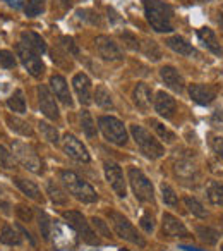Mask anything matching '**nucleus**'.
<instances>
[{
    "label": "nucleus",
    "mask_w": 223,
    "mask_h": 251,
    "mask_svg": "<svg viewBox=\"0 0 223 251\" xmlns=\"http://www.w3.org/2000/svg\"><path fill=\"white\" fill-rule=\"evenodd\" d=\"M12 153L14 158L28 171L35 172V174H42L43 165L40 157L36 155V151L33 150V147H29L28 143H22V141H12Z\"/></svg>",
    "instance_id": "8"
},
{
    "label": "nucleus",
    "mask_w": 223,
    "mask_h": 251,
    "mask_svg": "<svg viewBox=\"0 0 223 251\" xmlns=\"http://www.w3.org/2000/svg\"><path fill=\"white\" fill-rule=\"evenodd\" d=\"M21 236H19V229H14L12 226H4L2 232H0V243L7 244V246H18L21 244Z\"/></svg>",
    "instance_id": "29"
},
{
    "label": "nucleus",
    "mask_w": 223,
    "mask_h": 251,
    "mask_svg": "<svg viewBox=\"0 0 223 251\" xmlns=\"http://www.w3.org/2000/svg\"><path fill=\"white\" fill-rule=\"evenodd\" d=\"M165 45L168 47V49H172L174 52L180 53V55H185V57H192L196 55L198 57V50L194 49V47L191 45V43L187 42L185 38H182V36H170V38L165 40Z\"/></svg>",
    "instance_id": "22"
},
{
    "label": "nucleus",
    "mask_w": 223,
    "mask_h": 251,
    "mask_svg": "<svg viewBox=\"0 0 223 251\" xmlns=\"http://www.w3.org/2000/svg\"><path fill=\"white\" fill-rule=\"evenodd\" d=\"M211 126L213 127H216V129H223V108H218V110L213 112Z\"/></svg>",
    "instance_id": "51"
},
{
    "label": "nucleus",
    "mask_w": 223,
    "mask_h": 251,
    "mask_svg": "<svg viewBox=\"0 0 223 251\" xmlns=\"http://www.w3.org/2000/svg\"><path fill=\"white\" fill-rule=\"evenodd\" d=\"M50 86H52L55 97L59 98L64 105H67V107H72V97H70L69 84H67L66 77L60 76V74H53V76L50 77Z\"/></svg>",
    "instance_id": "20"
},
{
    "label": "nucleus",
    "mask_w": 223,
    "mask_h": 251,
    "mask_svg": "<svg viewBox=\"0 0 223 251\" xmlns=\"http://www.w3.org/2000/svg\"><path fill=\"white\" fill-rule=\"evenodd\" d=\"M5 2H9V4L14 5V7H19V5H21L22 0H5Z\"/></svg>",
    "instance_id": "54"
},
{
    "label": "nucleus",
    "mask_w": 223,
    "mask_h": 251,
    "mask_svg": "<svg viewBox=\"0 0 223 251\" xmlns=\"http://www.w3.org/2000/svg\"><path fill=\"white\" fill-rule=\"evenodd\" d=\"M77 16L84 21L91 23V25H101V19L100 16L96 14L94 11H89V9H84V11H77Z\"/></svg>",
    "instance_id": "43"
},
{
    "label": "nucleus",
    "mask_w": 223,
    "mask_h": 251,
    "mask_svg": "<svg viewBox=\"0 0 223 251\" xmlns=\"http://www.w3.org/2000/svg\"><path fill=\"white\" fill-rule=\"evenodd\" d=\"M155 110L165 119H172L177 110V101L174 97H170L165 91H158L156 98H155Z\"/></svg>",
    "instance_id": "18"
},
{
    "label": "nucleus",
    "mask_w": 223,
    "mask_h": 251,
    "mask_svg": "<svg viewBox=\"0 0 223 251\" xmlns=\"http://www.w3.org/2000/svg\"><path fill=\"white\" fill-rule=\"evenodd\" d=\"M38 226H40V232H42L43 239L48 241L50 239V229H52V224H50V219L45 212L40 210L38 212Z\"/></svg>",
    "instance_id": "41"
},
{
    "label": "nucleus",
    "mask_w": 223,
    "mask_h": 251,
    "mask_svg": "<svg viewBox=\"0 0 223 251\" xmlns=\"http://www.w3.org/2000/svg\"><path fill=\"white\" fill-rule=\"evenodd\" d=\"M139 226L144 229V232H153L155 230V219H153V215H151L150 212H146L143 217H141V220H139Z\"/></svg>",
    "instance_id": "46"
},
{
    "label": "nucleus",
    "mask_w": 223,
    "mask_h": 251,
    "mask_svg": "<svg viewBox=\"0 0 223 251\" xmlns=\"http://www.w3.org/2000/svg\"><path fill=\"white\" fill-rule=\"evenodd\" d=\"M144 14L151 28L158 33L174 31V9L161 0H144Z\"/></svg>",
    "instance_id": "1"
},
{
    "label": "nucleus",
    "mask_w": 223,
    "mask_h": 251,
    "mask_svg": "<svg viewBox=\"0 0 223 251\" xmlns=\"http://www.w3.org/2000/svg\"><path fill=\"white\" fill-rule=\"evenodd\" d=\"M46 195L50 196V200H52L55 205H67V203H69V198H67L66 191H64L59 182H55L53 179L46 181Z\"/></svg>",
    "instance_id": "26"
},
{
    "label": "nucleus",
    "mask_w": 223,
    "mask_h": 251,
    "mask_svg": "<svg viewBox=\"0 0 223 251\" xmlns=\"http://www.w3.org/2000/svg\"><path fill=\"white\" fill-rule=\"evenodd\" d=\"M178 250H184V251H202V250H199V248H192V246H184V244H180V246H178Z\"/></svg>",
    "instance_id": "53"
},
{
    "label": "nucleus",
    "mask_w": 223,
    "mask_h": 251,
    "mask_svg": "<svg viewBox=\"0 0 223 251\" xmlns=\"http://www.w3.org/2000/svg\"><path fill=\"white\" fill-rule=\"evenodd\" d=\"M198 236L201 241H204L206 244H216V241H218V236L220 234L216 232L215 229H211V227H204V226H199L198 229Z\"/></svg>",
    "instance_id": "38"
},
{
    "label": "nucleus",
    "mask_w": 223,
    "mask_h": 251,
    "mask_svg": "<svg viewBox=\"0 0 223 251\" xmlns=\"http://www.w3.org/2000/svg\"><path fill=\"white\" fill-rule=\"evenodd\" d=\"M198 36H199V40L204 43V47L209 50V52L215 53V55H222V47H220L218 38H216L213 29H209V28L198 29Z\"/></svg>",
    "instance_id": "24"
},
{
    "label": "nucleus",
    "mask_w": 223,
    "mask_h": 251,
    "mask_svg": "<svg viewBox=\"0 0 223 251\" xmlns=\"http://www.w3.org/2000/svg\"><path fill=\"white\" fill-rule=\"evenodd\" d=\"M14 182H16V186H18V188L21 189L26 196H28V198L35 200V201H38V203H43L42 191H40V188L33 181H29V179H22V177H16Z\"/></svg>",
    "instance_id": "25"
},
{
    "label": "nucleus",
    "mask_w": 223,
    "mask_h": 251,
    "mask_svg": "<svg viewBox=\"0 0 223 251\" xmlns=\"http://www.w3.org/2000/svg\"><path fill=\"white\" fill-rule=\"evenodd\" d=\"M0 66L5 67V69H12L16 67V57L9 50H0Z\"/></svg>",
    "instance_id": "42"
},
{
    "label": "nucleus",
    "mask_w": 223,
    "mask_h": 251,
    "mask_svg": "<svg viewBox=\"0 0 223 251\" xmlns=\"http://www.w3.org/2000/svg\"><path fill=\"white\" fill-rule=\"evenodd\" d=\"M16 215H18L22 222H31L33 220V210L26 205H18V208H16Z\"/></svg>",
    "instance_id": "48"
},
{
    "label": "nucleus",
    "mask_w": 223,
    "mask_h": 251,
    "mask_svg": "<svg viewBox=\"0 0 223 251\" xmlns=\"http://www.w3.org/2000/svg\"><path fill=\"white\" fill-rule=\"evenodd\" d=\"M94 101H96L98 107L101 108H112L113 107V100H112V95L103 84L96 86V91H94Z\"/></svg>",
    "instance_id": "32"
},
{
    "label": "nucleus",
    "mask_w": 223,
    "mask_h": 251,
    "mask_svg": "<svg viewBox=\"0 0 223 251\" xmlns=\"http://www.w3.org/2000/svg\"><path fill=\"white\" fill-rule=\"evenodd\" d=\"M18 229H19V232H21V234H24V236L28 237V241H29V243H31V246H36V239L31 236V234H29V230H26L22 226H18Z\"/></svg>",
    "instance_id": "52"
},
{
    "label": "nucleus",
    "mask_w": 223,
    "mask_h": 251,
    "mask_svg": "<svg viewBox=\"0 0 223 251\" xmlns=\"http://www.w3.org/2000/svg\"><path fill=\"white\" fill-rule=\"evenodd\" d=\"M21 43H24L28 49H31L33 52H36L38 55L46 52V43L38 33H33V31H24L21 33Z\"/></svg>",
    "instance_id": "23"
},
{
    "label": "nucleus",
    "mask_w": 223,
    "mask_h": 251,
    "mask_svg": "<svg viewBox=\"0 0 223 251\" xmlns=\"http://www.w3.org/2000/svg\"><path fill=\"white\" fill-rule=\"evenodd\" d=\"M103 169H105V176H107V181L110 182L112 189L117 193L119 198H126L127 186H126V181H124V174H122L120 165L115 164V162L107 160L103 164Z\"/></svg>",
    "instance_id": "10"
},
{
    "label": "nucleus",
    "mask_w": 223,
    "mask_h": 251,
    "mask_svg": "<svg viewBox=\"0 0 223 251\" xmlns=\"http://www.w3.org/2000/svg\"><path fill=\"white\" fill-rule=\"evenodd\" d=\"M64 151H66L72 160L81 162V164H88V162L91 160L89 153H88V148L84 147L74 134H66V136H64Z\"/></svg>",
    "instance_id": "12"
},
{
    "label": "nucleus",
    "mask_w": 223,
    "mask_h": 251,
    "mask_svg": "<svg viewBox=\"0 0 223 251\" xmlns=\"http://www.w3.org/2000/svg\"><path fill=\"white\" fill-rule=\"evenodd\" d=\"M189 95L199 105H209L216 98V88L211 84H191Z\"/></svg>",
    "instance_id": "14"
},
{
    "label": "nucleus",
    "mask_w": 223,
    "mask_h": 251,
    "mask_svg": "<svg viewBox=\"0 0 223 251\" xmlns=\"http://www.w3.org/2000/svg\"><path fill=\"white\" fill-rule=\"evenodd\" d=\"M0 167L5 169V171H11V169L16 167L14 155H12L5 147H2V145H0Z\"/></svg>",
    "instance_id": "40"
},
{
    "label": "nucleus",
    "mask_w": 223,
    "mask_h": 251,
    "mask_svg": "<svg viewBox=\"0 0 223 251\" xmlns=\"http://www.w3.org/2000/svg\"><path fill=\"white\" fill-rule=\"evenodd\" d=\"M206 196L213 205H223V182L209 181L206 186Z\"/></svg>",
    "instance_id": "28"
},
{
    "label": "nucleus",
    "mask_w": 223,
    "mask_h": 251,
    "mask_svg": "<svg viewBox=\"0 0 223 251\" xmlns=\"http://www.w3.org/2000/svg\"><path fill=\"white\" fill-rule=\"evenodd\" d=\"M143 52H144V55L151 60H160L161 59L160 49H158V45L153 42V40H144L143 42Z\"/></svg>",
    "instance_id": "39"
},
{
    "label": "nucleus",
    "mask_w": 223,
    "mask_h": 251,
    "mask_svg": "<svg viewBox=\"0 0 223 251\" xmlns=\"http://www.w3.org/2000/svg\"><path fill=\"white\" fill-rule=\"evenodd\" d=\"M60 181L62 184L66 186V189L74 196L77 198L79 201L83 203H94L98 200V195L96 191L93 189V186L88 184L83 177L76 174L72 171H60Z\"/></svg>",
    "instance_id": "2"
},
{
    "label": "nucleus",
    "mask_w": 223,
    "mask_h": 251,
    "mask_svg": "<svg viewBox=\"0 0 223 251\" xmlns=\"http://www.w3.org/2000/svg\"><path fill=\"white\" fill-rule=\"evenodd\" d=\"M16 53H18L19 60L24 66V69L31 74L33 77H40L45 73V64L40 59V55L36 52H33L31 49L24 45V43H18L16 45Z\"/></svg>",
    "instance_id": "9"
},
{
    "label": "nucleus",
    "mask_w": 223,
    "mask_h": 251,
    "mask_svg": "<svg viewBox=\"0 0 223 251\" xmlns=\"http://www.w3.org/2000/svg\"><path fill=\"white\" fill-rule=\"evenodd\" d=\"M184 203H185V206H187V210L192 213V215L199 217V219H206L208 212H206V208L201 205V203L198 201V200L194 198V196H185Z\"/></svg>",
    "instance_id": "35"
},
{
    "label": "nucleus",
    "mask_w": 223,
    "mask_h": 251,
    "mask_svg": "<svg viewBox=\"0 0 223 251\" xmlns=\"http://www.w3.org/2000/svg\"><path fill=\"white\" fill-rule=\"evenodd\" d=\"M127 174H129V182H131V188H133L136 200H139V201H143V203H155L153 184H151L150 179L144 176V172L136 167H131Z\"/></svg>",
    "instance_id": "6"
},
{
    "label": "nucleus",
    "mask_w": 223,
    "mask_h": 251,
    "mask_svg": "<svg viewBox=\"0 0 223 251\" xmlns=\"http://www.w3.org/2000/svg\"><path fill=\"white\" fill-rule=\"evenodd\" d=\"M38 103H40V108H42L43 115H45L46 119H50V121H57V119H59L57 101L45 84H40L38 86Z\"/></svg>",
    "instance_id": "13"
},
{
    "label": "nucleus",
    "mask_w": 223,
    "mask_h": 251,
    "mask_svg": "<svg viewBox=\"0 0 223 251\" xmlns=\"http://www.w3.org/2000/svg\"><path fill=\"white\" fill-rule=\"evenodd\" d=\"M64 219L67 220V224H69V226L72 227L74 230H76L77 236H79L81 239L84 241V243L93 244V246L100 244V239H98V234L94 232L93 229H91L89 222H88L86 217H84L83 213L76 212V210H69V212L64 213Z\"/></svg>",
    "instance_id": "7"
},
{
    "label": "nucleus",
    "mask_w": 223,
    "mask_h": 251,
    "mask_svg": "<svg viewBox=\"0 0 223 251\" xmlns=\"http://www.w3.org/2000/svg\"><path fill=\"white\" fill-rule=\"evenodd\" d=\"M120 38L124 40V43H126L127 49H131V50H137V49H139V42H137V38L133 35V33H129V31L120 33Z\"/></svg>",
    "instance_id": "47"
},
{
    "label": "nucleus",
    "mask_w": 223,
    "mask_h": 251,
    "mask_svg": "<svg viewBox=\"0 0 223 251\" xmlns=\"http://www.w3.org/2000/svg\"><path fill=\"white\" fill-rule=\"evenodd\" d=\"M160 189H161V200H163L165 205H168V206H177L178 196L175 195V191L172 189V186L167 184V182H161Z\"/></svg>",
    "instance_id": "37"
},
{
    "label": "nucleus",
    "mask_w": 223,
    "mask_h": 251,
    "mask_svg": "<svg viewBox=\"0 0 223 251\" xmlns=\"http://www.w3.org/2000/svg\"><path fill=\"white\" fill-rule=\"evenodd\" d=\"M7 126L11 127V131L21 134V136H26V138L35 136V131H33L31 126L26 121H22V119L16 117V115H7Z\"/></svg>",
    "instance_id": "27"
},
{
    "label": "nucleus",
    "mask_w": 223,
    "mask_h": 251,
    "mask_svg": "<svg viewBox=\"0 0 223 251\" xmlns=\"http://www.w3.org/2000/svg\"><path fill=\"white\" fill-rule=\"evenodd\" d=\"M131 134H133L134 141H136L137 148L141 150V153L144 157L151 158V160H156V158L163 157L165 155V148L150 131L139 124H133L131 126Z\"/></svg>",
    "instance_id": "3"
},
{
    "label": "nucleus",
    "mask_w": 223,
    "mask_h": 251,
    "mask_svg": "<svg viewBox=\"0 0 223 251\" xmlns=\"http://www.w3.org/2000/svg\"><path fill=\"white\" fill-rule=\"evenodd\" d=\"M98 126H100V131L103 133V136L110 143L117 145V147H126L127 145L129 134H127V129L122 121H119L117 117H112V115H101L98 119Z\"/></svg>",
    "instance_id": "4"
},
{
    "label": "nucleus",
    "mask_w": 223,
    "mask_h": 251,
    "mask_svg": "<svg viewBox=\"0 0 223 251\" xmlns=\"http://www.w3.org/2000/svg\"><path fill=\"white\" fill-rule=\"evenodd\" d=\"M150 126L155 129V133L158 134V136L161 138V140L165 141V143H174L175 140H177V136H175V133H172L170 129H168L167 126L161 124L160 121H156V119H151L150 121Z\"/></svg>",
    "instance_id": "30"
},
{
    "label": "nucleus",
    "mask_w": 223,
    "mask_h": 251,
    "mask_svg": "<svg viewBox=\"0 0 223 251\" xmlns=\"http://www.w3.org/2000/svg\"><path fill=\"white\" fill-rule=\"evenodd\" d=\"M7 105L12 112H18V114H24L26 112V98L22 90H16L11 95V98L7 100Z\"/></svg>",
    "instance_id": "31"
},
{
    "label": "nucleus",
    "mask_w": 223,
    "mask_h": 251,
    "mask_svg": "<svg viewBox=\"0 0 223 251\" xmlns=\"http://www.w3.org/2000/svg\"><path fill=\"white\" fill-rule=\"evenodd\" d=\"M60 42H62V47L67 50V53H72V55H79V50H77L76 43H74V40L70 38V36H62L60 38Z\"/></svg>",
    "instance_id": "49"
},
{
    "label": "nucleus",
    "mask_w": 223,
    "mask_h": 251,
    "mask_svg": "<svg viewBox=\"0 0 223 251\" xmlns=\"http://www.w3.org/2000/svg\"><path fill=\"white\" fill-rule=\"evenodd\" d=\"M174 172H175V176H177V177L182 179V181H196V179H198V176H199L196 164L191 160V158H185V157L175 158Z\"/></svg>",
    "instance_id": "15"
},
{
    "label": "nucleus",
    "mask_w": 223,
    "mask_h": 251,
    "mask_svg": "<svg viewBox=\"0 0 223 251\" xmlns=\"http://www.w3.org/2000/svg\"><path fill=\"white\" fill-rule=\"evenodd\" d=\"M24 12L28 18H36V16L45 12V0H28L24 5Z\"/></svg>",
    "instance_id": "36"
},
{
    "label": "nucleus",
    "mask_w": 223,
    "mask_h": 251,
    "mask_svg": "<svg viewBox=\"0 0 223 251\" xmlns=\"http://www.w3.org/2000/svg\"><path fill=\"white\" fill-rule=\"evenodd\" d=\"M151 100H153V93L151 88L146 83H137L133 90V101L137 108L141 110H148L151 107Z\"/></svg>",
    "instance_id": "21"
},
{
    "label": "nucleus",
    "mask_w": 223,
    "mask_h": 251,
    "mask_svg": "<svg viewBox=\"0 0 223 251\" xmlns=\"http://www.w3.org/2000/svg\"><path fill=\"white\" fill-rule=\"evenodd\" d=\"M40 133L43 134V138H45L48 143H52V145H57L59 143V131H57V127L55 126H52V124H48V122H42L40 121Z\"/></svg>",
    "instance_id": "34"
},
{
    "label": "nucleus",
    "mask_w": 223,
    "mask_h": 251,
    "mask_svg": "<svg viewBox=\"0 0 223 251\" xmlns=\"http://www.w3.org/2000/svg\"><path fill=\"white\" fill-rule=\"evenodd\" d=\"M209 145H211V150L220 160H223V138L220 136H213L209 140Z\"/></svg>",
    "instance_id": "45"
},
{
    "label": "nucleus",
    "mask_w": 223,
    "mask_h": 251,
    "mask_svg": "<svg viewBox=\"0 0 223 251\" xmlns=\"http://www.w3.org/2000/svg\"><path fill=\"white\" fill-rule=\"evenodd\" d=\"M161 226H163V232L170 237H191L184 224H182L177 217L172 215V213H163V217H161Z\"/></svg>",
    "instance_id": "17"
},
{
    "label": "nucleus",
    "mask_w": 223,
    "mask_h": 251,
    "mask_svg": "<svg viewBox=\"0 0 223 251\" xmlns=\"http://www.w3.org/2000/svg\"><path fill=\"white\" fill-rule=\"evenodd\" d=\"M160 76H161V79L165 81V84H167L170 90H174L175 93H184L185 81H184V77H182V74L178 73L175 67H172V66L161 67Z\"/></svg>",
    "instance_id": "16"
},
{
    "label": "nucleus",
    "mask_w": 223,
    "mask_h": 251,
    "mask_svg": "<svg viewBox=\"0 0 223 251\" xmlns=\"http://www.w3.org/2000/svg\"><path fill=\"white\" fill-rule=\"evenodd\" d=\"M94 47H96L98 53L103 60H108V62H113V60H122V50L119 49L113 40H110L108 36L101 35V36H96L94 40Z\"/></svg>",
    "instance_id": "11"
},
{
    "label": "nucleus",
    "mask_w": 223,
    "mask_h": 251,
    "mask_svg": "<svg viewBox=\"0 0 223 251\" xmlns=\"http://www.w3.org/2000/svg\"><path fill=\"white\" fill-rule=\"evenodd\" d=\"M11 200L7 198V195H5V191L2 188H0V210H2V213H5V215H9L11 213Z\"/></svg>",
    "instance_id": "50"
},
{
    "label": "nucleus",
    "mask_w": 223,
    "mask_h": 251,
    "mask_svg": "<svg viewBox=\"0 0 223 251\" xmlns=\"http://www.w3.org/2000/svg\"><path fill=\"white\" fill-rule=\"evenodd\" d=\"M93 224L98 230V236H103V237H108V239H110L112 232H110V227L107 226V222H103L100 217H93Z\"/></svg>",
    "instance_id": "44"
},
{
    "label": "nucleus",
    "mask_w": 223,
    "mask_h": 251,
    "mask_svg": "<svg viewBox=\"0 0 223 251\" xmlns=\"http://www.w3.org/2000/svg\"><path fill=\"white\" fill-rule=\"evenodd\" d=\"M81 119V127H83V133L86 134L88 138H96V126H94V121L91 117V114L88 110H83L79 115Z\"/></svg>",
    "instance_id": "33"
},
{
    "label": "nucleus",
    "mask_w": 223,
    "mask_h": 251,
    "mask_svg": "<svg viewBox=\"0 0 223 251\" xmlns=\"http://www.w3.org/2000/svg\"><path fill=\"white\" fill-rule=\"evenodd\" d=\"M107 215H108V220H110L112 227H113L117 236L122 237L124 241H129V243L136 244V246H141V248L146 246V241L137 234V230L134 229V226L129 222L127 217H124L122 213L115 212V210H110Z\"/></svg>",
    "instance_id": "5"
},
{
    "label": "nucleus",
    "mask_w": 223,
    "mask_h": 251,
    "mask_svg": "<svg viewBox=\"0 0 223 251\" xmlns=\"http://www.w3.org/2000/svg\"><path fill=\"white\" fill-rule=\"evenodd\" d=\"M72 86L76 91L77 98H79L81 105H89L91 103V81L84 73H77L72 77Z\"/></svg>",
    "instance_id": "19"
}]
</instances>
